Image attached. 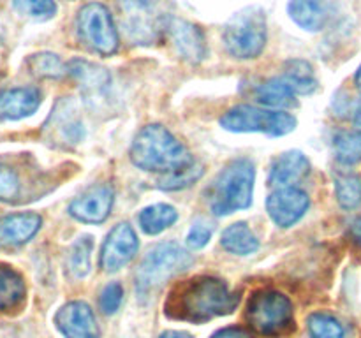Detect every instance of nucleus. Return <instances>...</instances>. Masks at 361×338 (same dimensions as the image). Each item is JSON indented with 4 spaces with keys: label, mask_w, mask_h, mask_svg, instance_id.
<instances>
[{
    "label": "nucleus",
    "mask_w": 361,
    "mask_h": 338,
    "mask_svg": "<svg viewBox=\"0 0 361 338\" xmlns=\"http://www.w3.org/2000/svg\"><path fill=\"white\" fill-rule=\"evenodd\" d=\"M351 238L355 239L356 245L361 246V218H358L356 222H353L351 225Z\"/></svg>",
    "instance_id": "37"
},
{
    "label": "nucleus",
    "mask_w": 361,
    "mask_h": 338,
    "mask_svg": "<svg viewBox=\"0 0 361 338\" xmlns=\"http://www.w3.org/2000/svg\"><path fill=\"white\" fill-rule=\"evenodd\" d=\"M44 132L48 134V141L63 146H73L80 143L85 136V129L81 120L78 118L74 104L67 99L56 104L55 111L48 118L44 125Z\"/></svg>",
    "instance_id": "12"
},
{
    "label": "nucleus",
    "mask_w": 361,
    "mask_h": 338,
    "mask_svg": "<svg viewBox=\"0 0 361 338\" xmlns=\"http://www.w3.org/2000/svg\"><path fill=\"white\" fill-rule=\"evenodd\" d=\"M337 201L344 210H355L361 204V180L355 175H341L335 180Z\"/></svg>",
    "instance_id": "27"
},
{
    "label": "nucleus",
    "mask_w": 361,
    "mask_h": 338,
    "mask_svg": "<svg viewBox=\"0 0 361 338\" xmlns=\"http://www.w3.org/2000/svg\"><path fill=\"white\" fill-rule=\"evenodd\" d=\"M130 161L143 171L171 175L194 164V158L166 127L154 123L137 132L130 146Z\"/></svg>",
    "instance_id": "2"
},
{
    "label": "nucleus",
    "mask_w": 361,
    "mask_h": 338,
    "mask_svg": "<svg viewBox=\"0 0 361 338\" xmlns=\"http://www.w3.org/2000/svg\"><path fill=\"white\" fill-rule=\"evenodd\" d=\"M122 23L137 44H150L164 28V16L155 0H120Z\"/></svg>",
    "instance_id": "9"
},
{
    "label": "nucleus",
    "mask_w": 361,
    "mask_h": 338,
    "mask_svg": "<svg viewBox=\"0 0 361 338\" xmlns=\"http://www.w3.org/2000/svg\"><path fill=\"white\" fill-rule=\"evenodd\" d=\"M41 104V92L37 88H13L0 92V118L18 120L32 115Z\"/></svg>",
    "instance_id": "19"
},
{
    "label": "nucleus",
    "mask_w": 361,
    "mask_h": 338,
    "mask_svg": "<svg viewBox=\"0 0 361 338\" xmlns=\"http://www.w3.org/2000/svg\"><path fill=\"white\" fill-rule=\"evenodd\" d=\"M78 34L85 46L99 55H113L118 49L115 23L102 4H88L78 14Z\"/></svg>",
    "instance_id": "8"
},
{
    "label": "nucleus",
    "mask_w": 361,
    "mask_h": 338,
    "mask_svg": "<svg viewBox=\"0 0 361 338\" xmlns=\"http://www.w3.org/2000/svg\"><path fill=\"white\" fill-rule=\"evenodd\" d=\"M67 69H69L71 76L76 80V83L80 84L87 101H95V99L102 97L108 90L111 77H109L108 70L102 69V67L87 62V60H73V62H69Z\"/></svg>",
    "instance_id": "17"
},
{
    "label": "nucleus",
    "mask_w": 361,
    "mask_h": 338,
    "mask_svg": "<svg viewBox=\"0 0 361 338\" xmlns=\"http://www.w3.org/2000/svg\"><path fill=\"white\" fill-rule=\"evenodd\" d=\"M267 42V18L259 7L236 13L224 28V44L236 58H256Z\"/></svg>",
    "instance_id": "6"
},
{
    "label": "nucleus",
    "mask_w": 361,
    "mask_h": 338,
    "mask_svg": "<svg viewBox=\"0 0 361 338\" xmlns=\"http://www.w3.org/2000/svg\"><path fill=\"white\" fill-rule=\"evenodd\" d=\"M221 245L228 252L236 254V256H249V254H254L259 249V242H257L256 234L250 231L245 222H236V224L229 225L222 232Z\"/></svg>",
    "instance_id": "22"
},
{
    "label": "nucleus",
    "mask_w": 361,
    "mask_h": 338,
    "mask_svg": "<svg viewBox=\"0 0 361 338\" xmlns=\"http://www.w3.org/2000/svg\"><path fill=\"white\" fill-rule=\"evenodd\" d=\"M192 264V257L178 243H161L141 261L136 271V292L140 299L154 296L169 278L176 277Z\"/></svg>",
    "instance_id": "4"
},
{
    "label": "nucleus",
    "mask_w": 361,
    "mask_h": 338,
    "mask_svg": "<svg viewBox=\"0 0 361 338\" xmlns=\"http://www.w3.org/2000/svg\"><path fill=\"white\" fill-rule=\"evenodd\" d=\"M55 324L66 338H99L97 320L85 301H71L56 312Z\"/></svg>",
    "instance_id": "13"
},
{
    "label": "nucleus",
    "mask_w": 361,
    "mask_h": 338,
    "mask_svg": "<svg viewBox=\"0 0 361 338\" xmlns=\"http://www.w3.org/2000/svg\"><path fill=\"white\" fill-rule=\"evenodd\" d=\"M212 338H254L249 331L242 330V327H224V330H219L217 333L212 334Z\"/></svg>",
    "instance_id": "36"
},
{
    "label": "nucleus",
    "mask_w": 361,
    "mask_h": 338,
    "mask_svg": "<svg viewBox=\"0 0 361 338\" xmlns=\"http://www.w3.org/2000/svg\"><path fill=\"white\" fill-rule=\"evenodd\" d=\"M176 218H178V213H176L175 208L161 203L141 210L140 225L147 234H159L169 225L175 224Z\"/></svg>",
    "instance_id": "25"
},
{
    "label": "nucleus",
    "mask_w": 361,
    "mask_h": 338,
    "mask_svg": "<svg viewBox=\"0 0 361 338\" xmlns=\"http://www.w3.org/2000/svg\"><path fill=\"white\" fill-rule=\"evenodd\" d=\"M240 296L224 280L197 277L176 285L166 301V313L173 319L204 323L214 317L228 315L238 306Z\"/></svg>",
    "instance_id": "1"
},
{
    "label": "nucleus",
    "mask_w": 361,
    "mask_h": 338,
    "mask_svg": "<svg viewBox=\"0 0 361 338\" xmlns=\"http://www.w3.org/2000/svg\"><path fill=\"white\" fill-rule=\"evenodd\" d=\"M254 164L249 158H236L229 162L217 175L208 189V203L215 215H231L252 203Z\"/></svg>",
    "instance_id": "3"
},
{
    "label": "nucleus",
    "mask_w": 361,
    "mask_h": 338,
    "mask_svg": "<svg viewBox=\"0 0 361 338\" xmlns=\"http://www.w3.org/2000/svg\"><path fill=\"white\" fill-rule=\"evenodd\" d=\"M113 199H115V192H113L111 187H94L71 203L69 213L71 217L85 222V224H99V222L108 218L113 206Z\"/></svg>",
    "instance_id": "14"
},
{
    "label": "nucleus",
    "mask_w": 361,
    "mask_h": 338,
    "mask_svg": "<svg viewBox=\"0 0 361 338\" xmlns=\"http://www.w3.org/2000/svg\"><path fill=\"white\" fill-rule=\"evenodd\" d=\"M28 69L34 76L37 77H48V80H56L66 74L62 60L53 53H39V55H32L28 58Z\"/></svg>",
    "instance_id": "28"
},
{
    "label": "nucleus",
    "mask_w": 361,
    "mask_h": 338,
    "mask_svg": "<svg viewBox=\"0 0 361 338\" xmlns=\"http://www.w3.org/2000/svg\"><path fill=\"white\" fill-rule=\"evenodd\" d=\"M168 30L176 51L183 60L190 63H200L201 60H204L207 56L204 35L196 25L183 20H171L168 23Z\"/></svg>",
    "instance_id": "15"
},
{
    "label": "nucleus",
    "mask_w": 361,
    "mask_h": 338,
    "mask_svg": "<svg viewBox=\"0 0 361 338\" xmlns=\"http://www.w3.org/2000/svg\"><path fill=\"white\" fill-rule=\"evenodd\" d=\"M281 77L295 92V95H309L317 88V81L314 77L312 67L305 60H289L286 63L284 76Z\"/></svg>",
    "instance_id": "23"
},
{
    "label": "nucleus",
    "mask_w": 361,
    "mask_h": 338,
    "mask_svg": "<svg viewBox=\"0 0 361 338\" xmlns=\"http://www.w3.org/2000/svg\"><path fill=\"white\" fill-rule=\"evenodd\" d=\"M92 243L90 236H81L71 249L69 256V270L74 277L81 278L88 275L90 271V259H92Z\"/></svg>",
    "instance_id": "30"
},
{
    "label": "nucleus",
    "mask_w": 361,
    "mask_h": 338,
    "mask_svg": "<svg viewBox=\"0 0 361 338\" xmlns=\"http://www.w3.org/2000/svg\"><path fill=\"white\" fill-rule=\"evenodd\" d=\"M355 125L358 127V130H361V108L356 111V115H355Z\"/></svg>",
    "instance_id": "40"
},
{
    "label": "nucleus",
    "mask_w": 361,
    "mask_h": 338,
    "mask_svg": "<svg viewBox=\"0 0 361 338\" xmlns=\"http://www.w3.org/2000/svg\"><path fill=\"white\" fill-rule=\"evenodd\" d=\"M159 338H192L189 333H183V331H166Z\"/></svg>",
    "instance_id": "38"
},
{
    "label": "nucleus",
    "mask_w": 361,
    "mask_h": 338,
    "mask_svg": "<svg viewBox=\"0 0 361 338\" xmlns=\"http://www.w3.org/2000/svg\"><path fill=\"white\" fill-rule=\"evenodd\" d=\"M335 157L341 164L353 165L361 162V130H344L334 139Z\"/></svg>",
    "instance_id": "26"
},
{
    "label": "nucleus",
    "mask_w": 361,
    "mask_h": 338,
    "mask_svg": "<svg viewBox=\"0 0 361 338\" xmlns=\"http://www.w3.org/2000/svg\"><path fill=\"white\" fill-rule=\"evenodd\" d=\"M25 299V282L13 268L0 264V312L18 308Z\"/></svg>",
    "instance_id": "21"
},
{
    "label": "nucleus",
    "mask_w": 361,
    "mask_h": 338,
    "mask_svg": "<svg viewBox=\"0 0 361 338\" xmlns=\"http://www.w3.org/2000/svg\"><path fill=\"white\" fill-rule=\"evenodd\" d=\"M20 194V180L11 168L0 162V201H13Z\"/></svg>",
    "instance_id": "34"
},
{
    "label": "nucleus",
    "mask_w": 361,
    "mask_h": 338,
    "mask_svg": "<svg viewBox=\"0 0 361 338\" xmlns=\"http://www.w3.org/2000/svg\"><path fill=\"white\" fill-rule=\"evenodd\" d=\"M41 215L32 213H13L0 220V246L13 249L27 243L41 229Z\"/></svg>",
    "instance_id": "16"
},
{
    "label": "nucleus",
    "mask_w": 361,
    "mask_h": 338,
    "mask_svg": "<svg viewBox=\"0 0 361 338\" xmlns=\"http://www.w3.org/2000/svg\"><path fill=\"white\" fill-rule=\"evenodd\" d=\"M355 81H356V88H358V92H360V94H361V65H360L358 73H356V77H355Z\"/></svg>",
    "instance_id": "39"
},
{
    "label": "nucleus",
    "mask_w": 361,
    "mask_h": 338,
    "mask_svg": "<svg viewBox=\"0 0 361 338\" xmlns=\"http://www.w3.org/2000/svg\"><path fill=\"white\" fill-rule=\"evenodd\" d=\"M289 16L296 25L309 32L324 28L328 21V6L323 0H291L288 6Z\"/></svg>",
    "instance_id": "20"
},
{
    "label": "nucleus",
    "mask_w": 361,
    "mask_h": 338,
    "mask_svg": "<svg viewBox=\"0 0 361 338\" xmlns=\"http://www.w3.org/2000/svg\"><path fill=\"white\" fill-rule=\"evenodd\" d=\"M309 196L296 187H284L270 194L267 201V210L271 220L281 227L295 225L309 210Z\"/></svg>",
    "instance_id": "11"
},
{
    "label": "nucleus",
    "mask_w": 361,
    "mask_h": 338,
    "mask_svg": "<svg viewBox=\"0 0 361 338\" xmlns=\"http://www.w3.org/2000/svg\"><path fill=\"white\" fill-rule=\"evenodd\" d=\"M13 6L18 13L35 20H49L56 13V4L53 0H13Z\"/></svg>",
    "instance_id": "32"
},
{
    "label": "nucleus",
    "mask_w": 361,
    "mask_h": 338,
    "mask_svg": "<svg viewBox=\"0 0 361 338\" xmlns=\"http://www.w3.org/2000/svg\"><path fill=\"white\" fill-rule=\"evenodd\" d=\"M201 175H203V168L194 162L192 165L182 169V171L171 173V175H162V178H159V187L164 190L185 189L190 183L196 182Z\"/></svg>",
    "instance_id": "31"
},
{
    "label": "nucleus",
    "mask_w": 361,
    "mask_h": 338,
    "mask_svg": "<svg viewBox=\"0 0 361 338\" xmlns=\"http://www.w3.org/2000/svg\"><path fill=\"white\" fill-rule=\"evenodd\" d=\"M307 324H309V333L312 338H344V327L330 313H312Z\"/></svg>",
    "instance_id": "29"
},
{
    "label": "nucleus",
    "mask_w": 361,
    "mask_h": 338,
    "mask_svg": "<svg viewBox=\"0 0 361 338\" xmlns=\"http://www.w3.org/2000/svg\"><path fill=\"white\" fill-rule=\"evenodd\" d=\"M256 99L261 104L274 106V108H289L295 106V92L288 87L282 77H271L259 84L256 90Z\"/></svg>",
    "instance_id": "24"
},
{
    "label": "nucleus",
    "mask_w": 361,
    "mask_h": 338,
    "mask_svg": "<svg viewBox=\"0 0 361 338\" xmlns=\"http://www.w3.org/2000/svg\"><path fill=\"white\" fill-rule=\"evenodd\" d=\"M123 299V289L122 285L113 282V284H108L101 292V298H99V306H101L102 312L106 315H111L116 310L120 308Z\"/></svg>",
    "instance_id": "33"
},
{
    "label": "nucleus",
    "mask_w": 361,
    "mask_h": 338,
    "mask_svg": "<svg viewBox=\"0 0 361 338\" xmlns=\"http://www.w3.org/2000/svg\"><path fill=\"white\" fill-rule=\"evenodd\" d=\"M221 125L231 132H263L268 136H286L295 130L296 118L284 111L242 104L229 109L221 118Z\"/></svg>",
    "instance_id": "7"
},
{
    "label": "nucleus",
    "mask_w": 361,
    "mask_h": 338,
    "mask_svg": "<svg viewBox=\"0 0 361 338\" xmlns=\"http://www.w3.org/2000/svg\"><path fill=\"white\" fill-rule=\"evenodd\" d=\"M210 238H212L210 225H207L204 222H196V224L190 227L189 236H187V245L194 250L203 249V246L210 242Z\"/></svg>",
    "instance_id": "35"
},
{
    "label": "nucleus",
    "mask_w": 361,
    "mask_h": 338,
    "mask_svg": "<svg viewBox=\"0 0 361 338\" xmlns=\"http://www.w3.org/2000/svg\"><path fill=\"white\" fill-rule=\"evenodd\" d=\"M247 319L264 337H286L295 330L293 305L288 296L277 291H257L247 306Z\"/></svg>",
    "instance_id": "5"
},
{
    "label": "nucleus",
    "mask_w": 361,
    "mask_h": 338,
    "mask_svg": "<svg viewBox=\"0 0 361 338\" xmlns=\"http://www.w3.org/2000/svg\"><path fill=\"white\" fill-rule=\"evenodd\" d=\"M310 171V164L302 151H286L274 162L270 171V185L284 189L302 182Z\"/></svg>",
    "instance_id": "18"
},
{
    "label": "nucleus",
    "mask_w": 361,
    "mask_h": 338,
    "mask_svg": "<svg viewBox=\"0 0 361 338\" xmlns=\"http://www.w3.org/2000/svg\"><path fill=\"white\" fill-rule=\"evenodd\" d=\"M137 246L136 232L127 222L115 225L101 249V268L106 273H115L133 261Z\"/></svg>",
    "instance_id": "10"
}]
</instances>
